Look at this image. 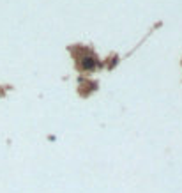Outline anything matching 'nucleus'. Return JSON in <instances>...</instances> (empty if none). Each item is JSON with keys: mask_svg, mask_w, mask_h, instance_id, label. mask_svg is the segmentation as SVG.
<instances>
[{"mask_svg": "<svg viewBox=\"0 0 182 193\" xmlns=\"http://www.w3.org/2000/svg\"><path fill=\"white\" fill-rule=\"evenodd\" d=\"M94 66H96L94 57H83L82 59V67L83 69H94Z\"/></svg>", "mask_w": 182, "mask_h": 193, "instance_id": "1", "label": "nucleus"}]
</instances>
